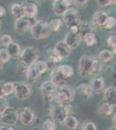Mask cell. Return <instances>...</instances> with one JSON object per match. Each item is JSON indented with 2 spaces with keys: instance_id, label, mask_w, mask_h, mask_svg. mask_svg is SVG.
<instances>
[{
  "instance_id": "1",
  "label": "cell",
  "mask_w": 116,
  "mask_h": 130,
  "mask_svg": "<svg viewBox=\"0 0 116 130\" xmlns=\"http://www.w3.org/2000/svg\"><path fill=\"white\" fill-rule=\"evenodd\" d=\"M75 95V91L71 86L63 85L57 87L56 93L54 96L53 102L61 105L69 104L74 100Z\"/></svg>"
},
{
  "instance_id": "2",
  "label": "cell",
  "mask_w": 116,
  "mask_h": 130,
  "mask_svg": "<svg viewBox=\"0 0 116 130\" xmlns=\"http://www.w3.org/2000/svg\"><path fill=\"white\" fill-rule=\"evenodd\" d=\"M30 33L32 37L37 40H42L48 37L51 33L48 28V23L43 20H38L30 26Z\"/></svg>"
},
{
  "instance_id": "3",
  "label": "cell",
  "mask_w": 116,
  "mask_h": 130,
  "mask_svg": "<svg viewBox=\"0 0 116 130\" xmlns=\"http://www.w3.org/2000/svg\"><path fill=\"white\" fill-rule=\"evenodd\" d=\"M39 56V51L35 47L28 46L21 52L20 59L22 63L25 64L26 66H30L37 61Z\"/></svg>"
},
{
  "instance_id": "4",
  "label": "cell",
  "mask_w": 116,
  "mask_h": 130,
  "mask_svg": "<svg viewBox=\"0 0 116 130\" xmlns=\"http://www.w3.org/2000/svg\"><path fill=\"white\" fill-rule=\"evenodd\" d=\"M94 59V56L87 54H84L80 57L78 62V70L82 76L92 75V65Z\"/></svg>"
},
{
  "instance_id": "5",
  "label": "cell",
  "mask_w": 116,
  "mask_h": 130,
  "mask_svg": "<svg viewBox=\"0 0 116 130\" xmlns=\"http://www.w3.org/2000/svg\"><path fill=\"white\" fill-rule=\"evenodd\" d=\"M49 115L52 120L57 123H63L64 119L68 115L65 109V105H61L55 102L49 107Z\"/></svg>"
},
{
  "instance_id": "6",
  "label": "cell",
  "mask_w": 116,
  "mask_h": 130,
  "mask_svg": "<svg viewBox=\"0 0 116 130\" xmlns=\"http://www.w3.org/2000/svg\"><path fill=\"white\" fill-rule=\"evenodd\" d=\"M15 83V95L19 100H26L30 97L32 94V88L29 85V83H25L19 82Z\"/></svg>"
},
{
  "instance_id": "7",
  "label": "cell",
  "mask_w": 116,
  "mask_h": 130,
  "mask_svg": "<svg viewBox=\"0 0 116 130\" xmlns=\"http://www.w3.org/2000/svg\"><path fill=\"white\" fill-rule=\"evenodd\" d=\"M62 18L64 24L68 28L73 26H76L80 24V15L79 12L75 8H69L64 13L62 14Z\"/></svg>"
},
{
  "instance_id": "8",
  "label": "cell",
  "mask_w": 116,
  "mask_h": 130,
  "mask_svg": "<svg viewBox=\"0 0 116 130\" xmlns=\"http://www.w3.org/2000/svg\"><path fill=\"white\" fill-rule=\"evenodd\" d=\"M56 90H57V87L51 81L44 82L41 86V92L44 99V102H47V103L53 102Z\"/></svg>"
},
{
  "instance_id": "9",
  "label": "cell",
  "mask_w": 116,
  "mask_h": 130,
  "mask_svg": "<svg viewBox=\"0 0 116 130\" xmlns=\"http://www.w3.org/2000/svg\"><path fill=\"white\" fill-rule=\"evenodd\" d=\"M18 120V114L13 108L7 107L5 110L0 115V121L4 125L12 126L16 123Z\"/></svg>"
},
{
  "instance_id": "10",
  "label": "cell",
  "mask_w": 116,
  "mask_h": 130,
  "mask_svg": "<svg viewBox=\"0 0 116 130\" xmlns=\"http://www.w3.org/2000/svg\"><path fill=\"white\" fill-rule=\"evenodd\" d=\"M36 115L33 112L32 109L29 107H24L20 111L18 115V119L21 121L23 125L24 126H29L32 125L36 121Z\"/></svg>"
},
{
  "instance_id": "11",
  "label": "cell",
  "mask_w": 116,
  "mask_h": 130,
  "mask_svg": "<svg viewBox=\"0 0 116 130\" xmlns=\"http://www.w3.org/2000/svg\"><path fill=\"white\" fill-rule=\"evenodd\" d=\"M73 4V0H56L54 1L52 9L56 15L62 16V14L66 11Z\"/></svg>"
},
{
  "instance_id": "12",
  "label": "cell",
  "mask_w": 116,
  "mask_h": 130,
  "mask_svg": "<svg viewBox=\"0 0 116 130\" xmlns=\"http://www.w3.org/2000/svg\"><path fill=\"white\" fill-rule=\"evenodd\" d=\"M31 25H32L31 21L29 18H27L26 17H23L21 18L16 19L14 27H15V30L18 34H24V33H25L30 28Z\"/></svg>"
},
{
  "instance_id": "13",
  "label": "cell",
  "mask_w": 116,
  "mask_h": 130,
  "mask_svg": "<svg viewBox=\"0 0 116 130\" xmlns=\"http://www.w3.org/2000/svg\"><path fill=\"white\" fill-rule=\"evenodd\" d=\"M50 79H51L50 81H51L56 87L66 85V81L68 80V79H66L63 76V75L61 73L58 67H55L53 70H52L51 73H50Z\"/></svg>"
},
{
  "instance_id": "14",
  "label": "cell",
  "mask_w": 116,
  "mask_h": 130,
  "mask_svg": "<svg viewBox=\"0 0 116 130\" xmlns=\"http://www.w3.org/2000/svg\"><path fill=\"white\" fill-rule=\"evenodd\" d=\"M65 43L70 48L71 50L73 49H76L78 46L80 45L81 41V37H80L79 34H74V33L69 32L66 35V37H64Z\"/></svg>"
},
{
  "instance_id": "15",
  "label": "cell",
  "mask_w": 116,
  "mask_h": 130,
  "mask_svg": "<svg viewBox=\"0 0 116 130\" xmlns=\"http://www.w3.org/2000/svg\"><path fill=\"white\" fill-rule=\"evenodd\" d=\"M104 79L101 75H96L95 76H94V78L91 79L90 82V88H91L93 92L95 93H100L102 92L103 89H104Z\"/></svg>"
},
{
  "instance_id": "16",
  "label": "cell",
  "mask_w": 116,
  "mask_h": 130,
  "mask_svg": "<svg viewBox=\"0 0 116 130\" xmlns=\"http://www.w3.org/2000/svg\"><path fill=\"white\" fill-rule=\"evenodd\" d=\"M54 49L56 50V52H57L59 54V56L62 57V59L67 58L70 56L71 49L66 44V43H65L64 41L58 42V43L56 44V46H55Z\"/></svg>"
},
{
  "instance_id": "17",
  "label": "cell",
  "mask_w": 116,
  "mask_h": 130,
  "mask_svg": "<svg viewBox=\"0 0 116 130\" xmlns=\"http://www.w3.org/2000/svg\"><path fill=\"white\" fill-rule=\"evenodd\" d=\"M104 100L107 103L115 106L116 104V88L115 86H109L104 91Z\"/></svg>"
},
{
  "instance_id": "18",
  "label": "cell",
  "mask_w": 116,
  "mask_h": 130,
  "mask_svg": "<svg viewBox=\"0 0 116 130\" xmlns=\"http://www.w3.org/2000/svg\"><path fill=\"white\" fill-rule=\"evenodd\" d=\"M41 75H42L40 74V72L37 69V67L35 66L34 63L28 67L27 71H26V77H27V82H28L29 83H35Z\"/></svg>"
},
{
  "instance_id": "19",
  "label": "cell",
  "mask_w": 116,
  "mask_h": 130,
  "mask_svg": "<svg viewBox=\"0 0 116 130\" xmlns=\"http://www.w3.org/2000/svg\"><path fill=\"white\" fill-rule=\"evenodd\" d=\"M107 18H108V15L105 11H103V10H97L96 12H94V16H93L94 25L103 28V25H104Z\"/></svg>"
},
{
  "instance_id": "20",
  "label": "cell",
  "mask_w": 116,
  "mask_h": 130,
  "mask_svg": "<svg viewBox=\"0 0 116 130\" xmlns=\"http://www.w3.org/2000/svg\"><path fill=\"white\" fill-rule=\"evenodd\" d=\"M24 17L27 18H33L37 16L38 12L37 5L34 3H29L24 6Z\"/></svg>"
},
{
  "instance_id": "21",
  "label": "cell",
  "mask_w": 116,
  "mask_h": 130,
  "mask_svg": "<svg viewBox=\"0 0 116 130\" xmlns=\"http://www.w3.org/2000/svg\"><path fill=\"white\" fill-rule=\"evenodd\" d=\"M6 50H7L8 54L10 55V57H18L20 56L21 54V48L20 45L16 43H14V42H11L9 45L6 47Z\"/></svg>"
},
{
  "instance_id": "22",
  "label": "cell",
  "mask_w": 116,
  "mask_h": 130,
  "mask_svg": "<svg viewBox=\"0 0 116 130\" xmlns=\"http://www.w3.org/2000/svg\"><path fill=\"white\" fill-rule=\"evenodd\" d=\"M63 124H64L65 127L69 130H75L78 127L79 125V121L75 116L73 115H67L66 118L64 119L63 121Z\"/></svg>"
},
{
  "instance_id": "23",
  "label": "cell",
  "mask_w": 116,
  "mask_h": 130,
  "mask_svg": "<svg viewBox=\"0 0 116 130\" xmlns=\"http://www.w3.org/2000/svg\"><path fill=\"white\" fill-rule=\"evenodd\" d=\"M10 12H11L12 16L14 17L16 19L21 18L24 17V5H20V4L15 3L10 7Z\"/></svg>"
},
{
  "instance_id": "24",
  "label": "cell",
  "mask_w": 116,
  "mask_h": 130,
  "mask_svg": "<svg viewBox=\"0 0 116 130\" xmlns=\"http://www.w3.org/2000/svg\"><path fill=\"white\" fill-rule=\"evenodd\" d=\"M77 90L78 92L80 93L82 97L84 99H88L92 96V94H93V91L90 88L89 85H88L87 83H81L80 85L77 86Z\"/></svg>"
},
{
  "instance_id": "25",
  "label": "cell",
  "mask_w": 116,
  "mask_h": 130,
  "mask_svg": "<svg viewBox=\"0 0 116 130\" xmlns=\"http://www.w3.org/2000/svg\"><path fill=\"white\" fill-rule=\"evenodd\" d=\"M78 30H79L78 34L80 35V37H82L88 33L94 32V27L88 22H81L78 24Z\"/></svg>"
},
{
  "instance_id": "26",
  "label": "cell",
  "mask_w": 116,
  "mask_h": 130,
  "mask_svg": "<svg viewBox=\"0 0 116 130\" xmlns=\"http://www.w3.org/2000/svg\"><path fill=\"white\" fill-rule=\"evenodd\" d=\"M113 108H114V106L107 103V102H104V103L99 108V114L105 117L109 116V115H111L113 113Z\"/></svg>"
},
{
  "instance_id": "27",
  "label": "cell",
  "mask_w": 116,
  "mask_h": 130,
  "mask_svg": "<svg viewBox=\"0 0 116 130\" xmlns=\"http://www.w3.org/2000/svg\"><path fill=\"white\" fill-rule=\"evenodd\" d=\"M59 70H60L61 73L63 75V76L66 79H69L72 77L74 75V69L71 65L69 64H63L61 66H58Z\"/></svg>"
},
{
  "instance_id": "28",
  "label": "cell",
  "mask_w": 116,
  "mask_h": 130,
  "mask_svg": "<svg viewBox=\"0 0 116 130\" xmlns=\"http://www.w3.org/2000/svg\"><path fill=\"white\" fill-rule=\"evenodd\" d=\"M113 58V52L108 50H103L99 53L98 59L102 62H108Z\"/></svg>"
},
{
  "instance_id": "29",
  "label": "cell",
  "mask_w": 116,
  "mask_h": 130,
  "mask_svg": "<svg viewBox=\"0 0 116 130\" xmlns=\"http://www.w3.org/2000/svg\"><path fill=\"white\" fill-rule=\"evenodd\" d=\"M81 39L84 41L86 45L88 46V47H92V46L95 45L97 43V38L94 32H90V33H88V34L84 35L83 37H81Z\"/></svg>"
},
{
  "instance_id": "30",
  "label": "cell",
  "mask_w": 116,
  "mask_h": 130,
  "mask_svg": "<svg viewBox=\"0 0 116 130\" xmlns=\"http://www.w3.org/2000/svg\"><path fill=\"white\" fill-rule=\"evenodd\" d=\"M15 90V83H11V82H8V83H5L3 87V96L6 97L14 93Z\"/></svg>"
},
{
  "instance_id": "31",
  "label": "cell",
  "mask_w": 116,
  "mask_h": 130,
  "mask_svg": "<svg viewBox=\"0 0 116 130\" xmlns=\"http://www.w3.org/2000/svg\"><path fill=\"white\" fill-rule=\"evenodd\" d=\"M48 58L51 62H59L62 59L55 49H49L48 50Z\"/></svg>"
},
{
  "instance_id": "32",
  "label": "cell",
  "mask_w": 116,
  "mask_h": 130,
  "mask_svg": "<svg viewBox=\"0 0 116 130\" xmlns=\"http://www.w3.org/2000/svg\"><path fill=\"white\" fill-rule=\"evenodd\" d=\"M48 28L51 31H54V32H56L61 29L62 25V23L61 19H57V18H55V19H52L49 21V23L48 24Z\"/></svg>"
},
{
  "instance_id": "33",
  "label": "cell",
  "mask_w": 116,
  "mask_h": 130,
  "mask_svg": "<svg viewBox=\"0 0 116 130\" xmlns=\"http://www.w3.org/2000/svg\"><path fill=\"white\" fill-rule=\"evenodd\" d=\"M102 70V62L94 57L92 65V75H98Z\"/></svg>"
},
{
  "instance_id": "34",
  "label": "cell",
  "mask_w": 116,
  "mask_h": 130,
  "mask_svg": "<svg viewBox=\"0 0 116 130\" xmlns=\"http://www.w3.org/2000/svg\"><path fill=\"white\" fill-rule=\"evenodd\" d=\"M43 127L44 130H56V123L52 119H47L44 121Z\"/></svg>"
},
{
  "instance_id": "35",
  "label": "cell",
  "mask_w": 116,
  "mask_h": 130,
  "mask_svg": "<svg viewBox=\"0 0 116 130\" xmlns=\"http://www.w3.org/2000/svg\"><path fill=\"white\" fill-rule=\"evenodd\" d=\"M12 42V37L8 34H2L0 35V45L4 47H7Z\"/></svg>"
},
{
  "instance_id": "36",
  "label": "cell",
  "mask_w": 116,
  "mask_h": 130,
  "mask_svg": "<svg viewBox=\"0 0 116 130\" xmlns=\"http://www.w3.org/2000/svg\"><path fill=\"white\" fill-rule=\"evenodd\" d=\"M115 24H116L115 18H113V17L108 16V18H107V19L106 20V22H105L104 25H103V28L110 30V29H113V27L115 26Z\"/></svg>"
},
{
  "instance_id": "37",
  "label": "cell",
  "mask_w": 116,
  "mask_h": 130,
  "mask_svg": "<svg viewBox=\"0 0 116 130\" xmlns=\"http://www.w3.org/2000/svg\"><path fill=\"white\" fill-rule=\"evenodd\" d=\"M10 58V56L9 54H8L6 49H1V50H0V61H1L4 64L9 62Z\"/></svg>"
},
{
  "instance_id": "38",
  "label": "cell",
  "mask_w": 116,
  "mask_h": 130,
  "mask_svg": "<svg viewBox=\"0 0 116 130\" xmlns=\"http://www.w3.org/2000/svg\"><path fill=\"white\" fill-rule=\"evenodd\" d=\"M107 45L113 50V52L115 53V50H116V36L115 35H112L107 38Z\"/></svg>"
},
{
  "instance_id": "39",
  "label": "cell",
  "mask_w": 116,
  "mask_h": 130,
  "mask_svg": "<svg viewBox=\"0 0 116 130\" xmlns=\"http://www.w3.org/2000/svg\"><path fill=\"white\" fill-rule=\"evenodd\" d=\"M97 4L101 7H106L110 5H115L116 0H96Z\"/></svg>"
},
{
  "instance_id": "40",
  "label": "cell",
  "mask_w": 116,
  "mask_h": 130,
  "mask_svg": "<svg viewBox=\"0 0 116 130\" xmlns=\"http://www.w3.org/2000/svg\"><path fill=\"white\" fill-rule=\"evenodd\" d=\"M82 130H97V127L92 121H87L82 126Z\"/></svg>"
},
{
  "instance_id": "41",
  "label": "cell",
  "mask_w": 116,
  "mask_h": 130,
  "mask_svg": "<svg viewBox=\"0 0 116 130\" xmlns=\"http://www.w3.org/2000/svg\"><path fill=\"white\" fill-rule=\"evenodd\" d=\"M8 106V102L5 97H0V115L5 110Z\"/></svg>"
},
{
  "instance_id": "42",
  "label": "cell",
  "mask_w": 116,
  "mask_h": 130,
  "mask_svg": "<svg viewBox=\"0 0 116 130\" xmlns=\"http://www.w3.org/2000/svg\"><path fill=\"white\" fill-rule=\"evenodd\" d=\"M27 69H28V66H26V65L22 63V62H20L18 66V71L19 73H21V74H24H24H26Z\"/></svg>"
},
{
  "instance_id": "43",
  "label": "cell",
  "mask_w": 116,
  "mask_h": 130,
  "mask_svg": "<svg viewBox=\"0 0 116 130\" xmlns=\"http://www.w3.org/2000/svg\"><path fill=\"white\" fill-rule=\"evenodd\" d=\"M74 2L78 6H84L88 3V0H74Z\"/></svg>"
},
{
  "instance_id": "44",
  "label": "cell",
  "mask_w": 116,
  "mask_h": 130,
  "mask_svg": "<svg viewBox=\"0 0 116 130\" xmlns=\"http://www.w3.org/2000/svg\"><path fill=\"white\" fill-rule=\"evenodd\" d=\"M69 30H70L69 32L74 33V34H78V32H79V30H78V25L71 27V28H69Z\"/></svg>"
},
{
  "instance_id": "45",
  "label": "cell",
  "mask_w": 116,
  "mask_h": 130,
  "mask_svg": "<svg viewBox=\"0 0 116 130\" xmlns=\"http://www.w3.org/2000/svg\"><path fill=\"white\" fill-rule=\"evenodd\" d=\"M0 130H15L13 127H11L10 126L7 125H3L0 127Z\"/></svg>"
},
{
  "instance_id": "46",
  "label": "cell",
  "mask_w": 116,
  "mask_h": 130,
  "mask_svg": "<svg viewBox=\"0 0 116 130\" xmlns=\"http://www.w3.org/2000/svg\"><path fill=\"white\" fill-rule=\"evenodd\" d=\"M5 81H0V97H4L3 96V87L5 84Z\"/></svg>"
},
{
  "instance_id": "47",
  "label": "cell",
  "mask_w": 116,
  "mask_h": 130,
  "mask_svg": "<svg viewBox=\"0 0 116 130\" xmlns=\"http://www.w3.org/2000/svg\"><path fill=\"white\" fill-rule=\"evenodd\" d=\"M5 9L3 7V6L0 5V18H2V17H4L5 15Z\"/></svg>"
},
{
  "instance_id": "48",
  "label": "cell",
  "mask_w": 116,
  "mask_h": 130,
  "mask_svg": "<svg viewBox=\"0 0 116 130\" xmlns=\"http://www.w3.org/2000/svg\"><path fill=\"white\" fill-rule=\"evenodd\" d=\"M115 119H116V115H113V127H115V126H116V121H115Z\"/></svg>"
},
{
  "instance_id": "49",
  "label": "cell",
  "mask_w": 116,
  "mask_h": 130,
  "mask_svg": "<svg viewBox=\"0 0 116 130\" xmlns=\"http://www.w3.org/2000/svg\"><path fill=\"white\" fill-rule=\"evenodd\" d=\"M3 67H4V63L1 62V61H0V71L3 70Z\"/></svg>"
},
{
  "instance_id": "50",
  "label": "cell",
  "mask_w": 116,
  "mask_h": 130,
  "mask_svg": "<svg viewBox=\"0 0 116 130\" xmlns=\"http://www.w3.org/2000/svg\"><path fill=\"white\" fill-rule=\"evenodd\" d=\"M26 1L28 2V3H33V2L36 1V0H26Z\"/></svg>"
},
{
  "instance_id": "51",
  "label": "cell",
  "mask_w": 116,
  "mask_h": 130,
  "mask_svg": "<svg viewBox=\"0 0 116 130\" xmlns=\"http://www.w3.org/2000/svg\"><path fill=\"white\" fill-rule=\"evenodd\" d=\"M108 130H116V129H115V127H110V128H109Z\"/></svg>"
},
{
  "instance_id": "52",
  "label": "cell",
  "mask_w": 116,
  "mask_h": 130,
  "mask_svg": "<svg viewBox=\"0 0 116 130\" xmlns=\"http://www.w3.org/2000/svg\"><path fill=\"white\" fill-rule=\"evenodd\" d=\"M53 1H56V0H53Z\"/></svg>"
}]
</instances>
